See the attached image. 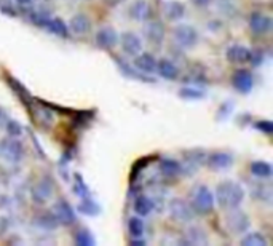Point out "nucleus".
I'll return each instance as SVG.
<instances>
[{
	"label": "nucleus",
	"instance_id": "nucleus-1",
	"mask_svg": "<svg viewBox=\"0 0 273 246\" xmlns=\"http://www.w3.org/2000/svg\"><path fill=\"white\" fill-rule=\"evenodd\" d=\"M245 195H246L245 189H243L241 184H238L236 181H224L217 186L214 200L219 203L220 208L234 209V208H240V205L245 200Z\"/></svg>",
	"mask_w": 273,
	"mask_h": 246
},
{
	"label": "nucleus",
	"instance_id": "nucleus-2",
	"mask_svg": "<svg viewBox=\"0 0 273 246\" xmlns=\"http://www.w3.org/2000/svg\"><path fill=\"white\" fill-rule=\"evenodd\" d=\"M214 195L210 187L206 186H196L192 192V208L195 213L208 214L214 208Z\"/></svg>",
	"mask_w": 273,
	"mask_h": 246
},
{
	"label": "nucleus",
	"instance_id": "nucleus-3",
	"mask_svg": "<svg viewBox=\"0 0 273 246\" xmlns=\"http://www.w3.org/2000/svg\"><path fill=\"white\" fill-rule=\"evenodd\" d=\"M225 227H227L229 232L234 233V235L246 233L249 228V217L246 213H243L240 208L229 209L227 216H225Z\"/></svg>",
	"mask_w": 273,
	"mask_h": 246
},
{
	"label": "nucleus",
	"instance_id": "nucleus-4",
	"mask_svg": "<svg viewBox=\"0 0 273 246\" xmlns=\"http://www.w3.org/2000/svg\"><path fill=\"white\" fill-rule=\"evenodd\" d=\"M170 216L176 222H184V224H189V222L194 221L195 211L192 208V205L187 203L182 198H173L170 202Z\"/></svg>",
	"mask_w": 273,
	"mask_h": 246
},
{
	"label": "nucleus",
	"instance_id": "nucleus-5",
	"mask_svg": "<svg viewBox=\"0 0 273 246\" xmlns=\"http://www.w3.org/2000/svg\"><path fill=\"white\" fill-rule=\"evenodd\" d=\"M174 40L182 48H194L198 43V32L190 24H177L174 27Z\"/></svg>",
	"mask_w": 273,
	"mask_h": 246
},
{
	"label": "nucleus",
	"instance_id": "nucleus-6",
	"mask_svg": "<svg viewBox=\"0 0 273 246\" xmlns=\"http://www.w3.org/2000/svg\"><path fill=\"white\" fill-rule=\"evenodd\" d=\"M22 155H24V147L21 142L13 139L11 136L0 141V157L5 158L7 162H20Z\"/></svg>",
	"mask_w": 273,
	"mask_h": 246
},
{
	"label": "nucleus",
	"instance_id": "nucleus-7",
	"mask_svg": "<svg viewBox=\"0 0 273 246\" xmlns=\"http://www.w3.org/2000/svg\"><path fill=\"white\" fill-rule=\"evenodd\" d=\"M118 42H120L121 50H123V53L128 56H133V58H135L137 53H141V50H142V40L139 36H136L135 32H123L118 37Z\"/></svg>",
	"mask_w": 273,
	"mask_h": 246
},
{
	"label": "nucleus",
	"instance_id": "nucleus-8",
	"mask_svg": "<svg viewBox=\"0 0 273 246\" xmlns=\"http://www.w3.org/2000/svg\"><path fill=\"white\" fill-rule=\"evenodd\" d=\"M232 85L241 95H248L254 87V77L248 69H238L232 76Z\"/></svg>",
	"mask_w": 273,
	"mask_h": 246
},
{
	"label": "nucleus",
	"instance_id": "nucleus-9",
	"mask_svg": "<svg viewBox=\"0 0 273 246\" xmlns=\"http://www.w3.org/2000/svg\"><path fill=\"white\" fill-rule=\"evenodd\" d=\"M272 26L273 22L269 15L255 11V13L249 16V27H251V31L255 36H265V34H269L272 31Z\"/></svg>",
	"mask_w": 273,
	"mask_h": 246
},
{
	"label": "nucleus",
	"instance_id": "nucleus-10",
	"mask_svg": "<svg viewBox=\"0 0 273 246\" xmlns=\"http://www.w3.org/2000/svg\"><path fill=\"white\" fill-rule=\"evenodd\" d=\"M117 43H118V34L114 27L104 26L96 32V45L99 48L110 50V48H114Z\"/></svg>",
	"mask_w": 273,
	"mask_h": 246
},
{
	"label": "nucleus",
	"instance_id": "nucleus-11",
	"mask_svg": "<svg viewBox=\"0 0 273 246\" xmlns=\"http://www.w3.org/2000/svg\"><path fill=\"white\" fill-rule=\"evenodd\" d=\"M144 37L149 43L160 45L165 40V27L160 21H147L144 26Z\"/></svg>",
	"mask_w": 273,
	"mask_h": 246
},
{
	"label": "nucleus",
	"instance_id": "nucleus-12",
	"mask_svg": "<svg viewBox=\"0 0 273 246\" xmlns=\"http://www.w3.org/2000/svg\"><path fill=\"white\" fill-rule=\"evenodd\" d=\"M133 62H135V69L144 76H152L156 72V59L150 53H137Z\"/></svg>",
	"mask_w": 273,
	"mask_h": 246
},
{
	"label": "nucleus",
	"instance_id": "nucleus-13",
	"mask_svg": "<svg viewBox=\"0 0 273 246\" xmlns=\"http://www.w3.org/2000/svg\"><path fill=\"white\" fill-rule=\"evenodd\" d=\"M53 214L56 216L58 222H61V224H64V226L74 224V222H75V213H74V209L71 208V205H69L66 200H59V202L55 203Z\"/></svg>",
	"mask_w": 273,
	"mask_h": 246
},
{
	"label": "nucleus",
	"instance_id": "nucleus-14",
	"mask_svg": "<svg viewBox=\"0 0 273 246\" xmlns=\"http://www.w3.org/2000/svg\"><path fill=\"white\" fill-rule=\"evenodd\" d=\"M69 32L75 34V36H85V34H88L91 29V21L86 15H74L71 21H69Z\"/></svg>",
	"mask_w": 273,
	"mask_h": 246
},
{
	"label": "nucleus",
	"instance_id": "nucleus-15",
	"mask_svg": "<svg viewBox=\"0 0 273 246\" xmlns=\"http://www.w3.org/2000/svg\"><path fill=\"white\" fill-rule=\"evenodd\" d=\"M208 165L214 171H222L227 170L234 165V157L227 152H213L208 155Z\"/></svg>",
	"mask_w": 273,
	"mask_h": 246
},
{
	"label": "nucleus",
	"instance_id": "nucleus-16",
	"mask_svg": "<svg viewBox=\"0 0 273 246\" xmlns=\"http://www.w3.org/2000/svg\"><path fill=\"white\" fill-rule=\"evenodd\" d=\"M225 55H227V59L234 64H243V62L253 59V53L243 45H232Z\"/></svg>",
	"mask_w": 273,
	"mask_h": 246
},
{
	"label": "nucleus",
	"instance_id": "nucleus-17",
	"mask_svg": "<svg viewBox=\"0 0 273 246\" xmlns=\"http://www.w3.org/2000/svg\"><path fill=\"white\" fill-rule=\"evenodd\" d=\"M51 195H53V184L48 179H42L32 190V198L39 203H45Z\"/></svg>",
	"mask_w": 273,
	"mask_h": 246
},
{
	"label": "nucleus",
	"instance_id": "nucleus-18",
	"mask_svg": "<svg viewBox=\"0 0 273 246\" xmlns=\"http://www.w3.org/2000/svg\"><path fill=\"white\" fill-rule=\"evenodd\" d=\"M163 13L170 21H179L185 15V5L182 2H177V0H171V2L165 3Z\"/></svg>",
	"mask_w": 273,
	"mask_h": 246
},
{
	"label": "nucleus",
	"instance_id": "nucleus-19",
	"mask_svg": "<svg viewBox=\"0 0 273 246\" xmlns=\"http://www.w3.org/2000/svg\"><path fill=\"white\" fill-rule=\"evenodd\" d=\"M156 72H158L160 77H163L166 80H174L179 76L177 66L174 64L170 59H160L156 61Z\"/></svg>",
	"mask_w": 273,
	"mask_h": 246
},
{
	"label": "nucleus",
	"instance_id": "nucleus-20",
	"mask_svg": "<svg viewBox=\"0 0 273 246\" xmlns=\"http://www.w3.org/2000/svg\"><path fill=\"white\" fill-rule=\"evenodd\" d=\"M42 27H45L48 32L55 34V36H59V37H67V34H69L67 24L59 18H46Z\"/></svg>",
	"mask_w": 273,
	"mask_h": 246
},
{
	"label": "nucleus",
	"instance_id": "nucleus-21",
	"mask_svg": "<svg viewBox=\"0 0 273 246\" xmlns=\"http://www.w3.org/2000/svg\"><path fill=\"white\" fill-rule=\"evenodd\" d=\"M130 15L133 19L136 21H147L150 16V7L146 0H136L135 3L131 5Z\"/></svg>",
	"mask_w": 273,
	"mask_h": 246
},
{
	"label": "nucleus",
	"instance_id": "nucleus-22",
	"mask_svg": "<svg viewBox=\"0 0 273 246\" xmlns=\"http://www.w3.org/2000/svg\"><path fill=\"white\" fill-rule=\"evenodd\" d=\"M160 171L166 177H176L182 173V165L174 158H163L160 162Z\"/></svg>",
	"mask_w": 273,
	"mask_h": 246
},
{
	"label": "nucleus",
	"instance_id": "nucleus-23",
	"mask_svg": "<svg viewBox=\"0 0 273 246\" xmlns=\"http://www.w3.org/2000/svg\"><path fill=\"white\" fill-rule=\"evenodd\" d=\"M187 240H189V243L196 245V246H200V245H208V235H206V232L203 230L201 227H198V226H192V227H189V230H187Z\"/></svg>",
	"mask_w": 273,
	"mask_h": 246
},
{
	"label": "nucleus",
	"instance_id": "nucleus-24",
	"mask_svg": "<svg viewBox=\"0 0 273 246\" xmlns=\"http://www.w3.org/2000/svg\"><path fill=\"white\" fill-rule=\"evenodd\" d=\"M251 173L259 179H267L272 176V165L264 162V160H255L251 163Z\"/></svg>",
	"mask_w": 273,
	"mask_h": 246
},
{
	"label": "nucleus",
	"instance_id": "nucleus-25",
	"mask_svg": "<svg viewBox=\"0 0 273 246\" xmlns=\"http://www.w3.org/2000/svg\"><path fill=\"white\" fill-rule=\"evenodd\" d=\"M240 243L241 246H267V238L260 232H246Z\"/></svg>",
	"mask_w": 273,
	"mask_h": 246
},
{
	"label": "nucleus",
	"instance_id": "nucleus-26",
	"mask_svg": "<svg viewBox=\"0 0 273 246\" xmlns=\"http://www.w3.org/2000/svg\"><path fill=\"white\" fill-rule=\"evenodd\" d=\"M152 209H154V202L149 197L142 195V197L136 198L135 211H136L139 216H149L150 213H152Z\"/></svg>",
	"mask_w": 273,
	"mask_h": 246
},
{
	"label": "nucleus",
	"instance_id": "nucleus-27",
	"mask_svg": "<svg viewBox=\"0 0 273 246\" xmlns=\"http://www.w3.org/2000/svg\"><path fill=\"white\" fill-rule=\"evenodd\" d=\"M78 211L85 216H98L101 213V208H99V205H98L96 202H93L90 197H86L80 202Z\"/></svg>",
	"mask_w": 273,
	"mask_h": 246
},
{
	"label": "nucleus",
	"instance_id": "nucleus-28",
	"mask_svg": "<svg viewBox=\"0 0 273 246\" xmlns=\"http://www.w3.org/2000/svg\"><path fill=\"white\" fill-rule=\"evenodd\" d=\"M128 230H130L133 238L142 237V233H144V221L141 219V217H131V219L128 221Z\"/></svg>",
	"mask_w": 273,
	"mask_h": 246
},
{
	"label": "nucleus",
	"instance_id": "nucleus-29",
	"mask_svg": "<svg viewBox=\"0 0 273 246\" xmlns=\"http://www.w3.org/2000/svg\"><path fill=\"white\" fill-rule=\"evenodd\" d=\"M179 96L184 99H203L205 98V91H201L198 88H194V87H185V88H181L179 90Z\"/></svg>",
	"mask_w": 273,
	"mask_h": 246
},
{
	"label": "nucleus",
	"instance_id": "nucleus-30",
	"mask_svg": "<svg viewBox=\"0 0 273 246\" xmlns=\"http://www.w3.org/2000/svg\"><path fill=\"white\" fill-rule=\"evenodd\" d=\"M75 243L80 245V246H93L96 243V240H95V237L91 235L90 230L82 228V230H78L77 235H75Z\"/></svg>",
	"mask_w": 273,
	"mask_h": 246
},
{
	"label": "nucleus",
	"instance_id": "nucleus-31",
	"mask_svg": "<svg viewBox=\"0 0 273 246\" xmlns=\"http://www.w3.org/2000/svg\"><path fill=\"white\" fill-rule=\"evenodd\" d=\"M254 197L259 198V200H262V202L270 203L272 202V187L269 184H260L254 190Z\"/></svg>",
	"mask_w": 273,
	"mask_h": 246
},
{
	"label": "nucleus",
	"instance_id": "nucleus-32",
	"mask_svg": "<svg viewBox=\"0 0 273 246\" xmlns=\"http://www.w3.org/2000/svg\"><path fill=\"white\" fill-rule=\"evenodd\" d=\"M37 224L40 227H43V228H55L59 222H58L55 214H43L37 219Z\"/></svg>",
	"mask_w": 273,
	"mask_h": 246
},
{
	"label": "nucleus",
	"instance_id": "nucleus-33",
	"mask_svg": "<svg viewBox=\"0 0 273 246\" xmlns=\"http://www.w3.org/2000/svg\"><path fill=\"white\" fill-rule=\"evenodd\" d=\"M5 130H7V133L11 136V138H18V136L22 133V128L18 122H15V120H8V122H5Z\"/></svg>",
	"mask_w": 273,
	"mask_h": 246
},
{
	"label": "nucleus",
	"instance_id": "nucleus-34",
	"mask_svg": "<svg viewBox=\"0 0 273 246\" xmlns=\"http://www.w3.org/2000/svg\"><path fill=\"white\" fill-rule=\"evenodd\" d=\"M75 179H77V182H75V186H74L75 193H77L78 197H82V198L90 197V189L85 186L83 179H80V176H78V174H75Z\"/></svg>",
	"mask_w": 273,
	"mask_h": 246
},
{
	"label": "nucleus",
	"instance_id": "nucleus-35",
	"mask_svg": "<svg viewBox=\"0 0 273 246\" xmlns=\"http://www.w3.org/2000/svg\"><path fill=\"white\" fill-rule=\"evenodd\" d=\"M255 130H259V131H262V133L265 134H272L273 133V125L270 120H260V122H257L254 125Z\"/></svg>",
	"mask_w": 273,
	"mask_h": 246
},
{
	"label": "nucleus",
	"instance_id": "nucleus-36",
	"mask_svg": "<svg viewBox=\"0 0 273 246\" xmlns=\"http://www.w3.org/2000/svg\"><path fill=\"white\" fill-rule=\"evenodd\" d=\"M8 228V219L7 217H0V235Z\"/></svg>",
	"mask_w": 273,
	"mask_h": 246
},
{
	"label": "nucleus",
	"instance_id": "nucleus-37",
	"mask_svg": "<svg viewBox=\"0 0 273 246\" xmlns=\"http://www.w3.org/2000/svg\"><path fill=\"white\" fill-rule=\"evenodd\" d=\"M232 111V106L230 102H227V104H222V107L219 109V114H222V117H227V114Z\"/></svg>",
	"mask_w": 273,
	"mask_h": 246
},
{
	"label": "nucleus",
	"instance_id": "nucleus-38",
	"mask_svg": "<svg viewBox=\"0 0 273 246\" xmlns=\"http://www.w3.org/2000/svg\"><path fill=\"white\" fill-rule=\"evenodd\" d=\"M192 3L195 5V7H206V5H210L211 0H190Z\"/></svg>",
	"mask_w": 273,
	"mask_h": 246
},
{
	"label": "nucleus",
	"instance_id": "nucleus-39",
	"mask_svg": "<svg viewBox=\"0 0 273 246\" xmlns=\"http://www.w3.org/2000/svg\"><path fill=\"white\" fill-rule=\"evenodd\" d=\"M5 122H7V118H5V115H3V114H2V111H0V128L3 127V125H5Z\"/></svg>",
	"mask_w": 273,
	"mask_h": 246
},
{
	"label": "nucleus",
	"instance_id": "nucleus-40",
	"mask_svg": "<svg viewBox=\"0 0 273 246\" xmlns=\"http://www.w3.org/2000/svg\"><path fill=\"white\" fill-rule=\"evenodd\" d=\"M31 2H32V0H16V3H18V5H29Z\"/></svg>",
	"mask_w": 273,
	"mask_h": 246
}]
</instances>
